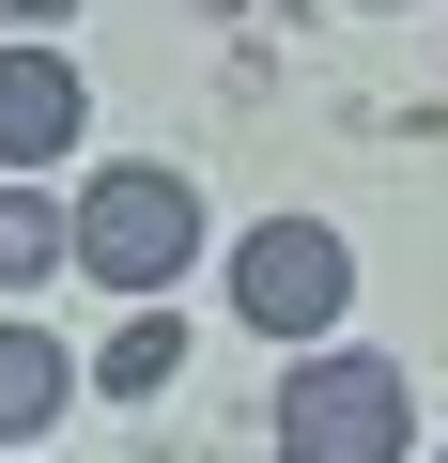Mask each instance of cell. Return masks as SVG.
<instances>
[{
  "mask_svg": "<svg viewBox=\"0 0 448 463\" xmlns=\"http://www.w3.org/2000/svg\"><path fill=\"white\" fill-rule=\"evenodd\" d=\"M402 432H417V402H402L386 355H294V386H279V463H402Z\"/></svg>",
  "mask_w": 448,
  "mask_h": 463,
  "instance_id": "7a4b0ae2",
  "label": "cell"
},
{
  "mask_svg": "<svg viewBox=\"0 0 448 463\" xmlns=\"http://www.w3.org/2000/svg\"><path fill=\"white\" fill-rule=\"evenodd\" d=\"M78 124H93V93L62 47H0V170H47Z\"/></svg>",
  "mask_w": 448,
  "mask_h": 463,
  "instance_id": "277c9868",
  "label": "cell"
},
{
  "mask_svg": "<svg viewBox=\"0 0 448 463\" xmlns=\"http://www.w3.org/2000/svg\"><path fill=\"white\" fill-rule=\"evenodd\" d=\"M47 16H62V0H0V32H47Z\"/></svg>",
  "mask_w": 448,
  "mask_h": 463,
  "instance_id": "ba28073f",
  "label": "cell"
},
{
  "mask_svg": "<svg viewBox=\"0 0 448 463\" xmlns=\"http://www.w3.org/2000/svg\"><path fill=\"white\" fill-rule=\"evenodd\" d=\"M170 371H186V325H170V309H155V294H139V325H124V340H109V355H93V386H109V402H155V386H170Z\"/></svg>",
  "mask_w": 448,
  "mask_h": 463,
  "instance_id": "52a82bcc",
  "label": "cell"
},
{
  "mask_svg": "<svg viewBox=\"0 0 448 463\" xmlns=\"http://www.w3.org/2000/svg\"><path fill=\"white\" fill-rule=\"evenodd\" d=\"M340 294H356V263H340V232H325V216H263L248 248H233V309H248L263 340H325Z\"/></svg>",
  "mask_w": 448,
  "mask_h": 463,
  "instance_id": "3957f363",
  "label": "cell"
},
{
  "mask_svg": "<svg viewBox=\"0 0 448 463\" xmlns=\"http://www.w3.org/2000/svg\"><path fill=\"white\" fill-rule=\"evenodd\" d=\"M62 402H78V355H62L47 325H0V448H32Z\"/></svg>",
  "mask_w": 448,
  "mask_h": 463,
  "instance_id": "5b68a950",
  "label": "cell"
},
{
  "mask_svg": "<svg viewBox=\"0 0 448 463\" xmlns=\"http://www.w3.org/2000/svg\"><path fill=\"white\" fill-rule=\"evenodd\" d=\"M47 263H78V216H47V185H0V294H32Z\"/></svg>",
  "mask_w": 448,
  "mask_h": 463,
  "instance_id": "8992f818",
  "label": "cell"
},
{
  "mask_svg": "<svg viewBox=\"0 0 448 463\" xmlns=\"http://www.w3.org/2000/svg\"><path fill=\"white\" fill-rule=\"evenodd\" d=\"M78 263H93L109 294H170V279L201 263V185L155 170V155L93 170V185H78Z\"/></svg>",
  "mask_w": 448,
  "mask_h": 463,
  "instance_id": "6da1fadb",
  "label": "cell"
}]
</instances>
